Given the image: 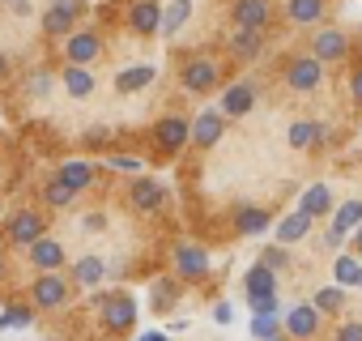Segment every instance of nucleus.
Returning <instances> with one entry per match:
<instances>
[{
	"label": "nucleus",
	"instance_id": "obj_1",
	"mask_svg": "<svg viewBox=\"0 0 362 341\" xmlns=\"http://www.w3.org/2000/svg\"><path fill=\"white\" fill-rule=\"evenodd\" d=\"M170 277H179V282H188V286H201V282H209V273H214V260H209V252L201 248V243H175V252H170Z\"/></svg>",
	"mask_w": 362,
	"mask_h": 341
},
{
	"label": "nucleus",
	"instance_id": "obj_2",
	"mask_svg": "<svg viewBox=\"0 0 362 341\" xmlns=\"http://www.w3.org/2000/svg\"><path fill=\"white\" fill-rule=\"evenodd\" d=\"M73 299V282L64 273H39L30 282V307L35 311H60Z\"/></svg>",
	"mask_w": 362,
	"mask_h": 341
},
{
	"label": "nucleus",
	"instance_id": "obj_3",
	"mask_svg": "<svg viewBox=\"0 0 362 341\" xmlns=\"http://www.w3.org/2000/svg\"><path fill=\"white\" fill-rule=\"evenodd\" d=\"M39 235H47V218H43L39 209H22V205H18V209L5 218V243H9V248H22V252H26Z\"/></svg>",
	"mask_w": 362,
	"mask_h": 341
},
{
	"label": "nucleus",
	"instance_id": "obj_4",
	"mask_svg": "<svg viewBox=\"0 0 362 341\" xmlns=\"http://www.w3.org/2000/svg\"><path fill=\"white\" fill-rule=\"evenodd\" d=\"M179 86L188 94H214L222 86V64L209 60V56H192V60H184V69H179Z\"/></svg>",
	"mask_w": 362,
	"mask_h": 341
},
{
	"label": "nucleus",
	"instance_id": "obj_5",
	"mask_svg": "<svg viewBox=\"0 0 362 341\" xmlns=\"http://www.w3.org/2000/svg\"><path fill=\"white\" fill-rule=\"evenodd\" d=\"M281 77H286V86H290L294 94H311V90H320V81H324V64H320L315 56H294V60L281 69Z\"/></svg>",
	"mask_w": 362,
	"mask_h": 341
},
{
	"label": "nucleus",
	"instance_id": "obj_6",
	"mask_svg": "<svg viewBox=\"0 0 362 341\" xmlns=\"http://www.w3.org/2000/svg\"><path fill=\"white\" fill-rule=\"evenodd\" d=\"M103 47H107V43H103L98 30H90V26H86V30H73V35L64 39V64H86V69H90V64L103 56Z\"/></svg>",
	"mask_w": 362,
	"mask_h": 341
},
{
	"label": "nucleus",
	"instance_id": "obj_7",
	"mask_svg": "<svg viewBox=\"0 0 362 341\" xmlns=\"http://www.w3.org/2000/svg\"><path fill=\"white\" fill-rule=\"evenodd\" d=\"M128 205H132V214H158V209L166 205V188H162L153 175H132V184H128Z\"/></svg>",
	"mask_w": 362,
	"mask_h": 341
},
{
	"label": "nucleus",
	"instance_id": "obj_8",
	"mask_svg": "<svg viewBox=\"0 0 362 341\" xmlns=\"http://www.w3.org/2000/svg\"><path fill=\"white\" fill-rule=\"evenodd\" d=\"M98 316H103L107 333H128L136 324V299L132 294H107L103 307H98Z\"/></svg>",
	"mask_w": 362,
	"mask_h": 341
},
{
	"label": "nucleus",
	"instance_id": "obj_9",
	"mask_svg": "<svg viewBox=\"0 0 362 341\" xmlns=\"http://www.w3.org/2000/svg\"><path fill=\"white\" fill-rule=\"evenodd\" d=\"M311 56H315L320 64H341V60L349 56V35L337 30V26L315 30V35H311Z\"/></svg>",
	"mask_w": 362,
	"mask_h": 341
},
{
	"label": "nucleus",
	"instance_id": "obj_10",
	"mask_svg": "<svg viewBox=\"0 0 362 341\" xmlns=\"http://www.w3.org/2000/svg\"><path fill=\"white\" fill-rule=\"evenodd\" d=\"M222 137H226V115H222L218 107H209V111H201L197 120H188V141H192V145L214 149Z\"/></svg>",
	"mask_w": 362,
	"mask_h": 341
},
{
	"label": "nucleus",
	"instance_id": "obj_11",
	"mask_svg": "<svg viewBox=\"0 0 362 341\" xmlns=\"http://www.w3.org/2000/svg\"><path fill=\"white\" fill-rule=\"evenodd\" d=\"M26 260H30V269H39V273H60V269H64V243H60L56 235H39V239L26 248Z\"/></svg>",
	"mask_w": 362,
	"mask_h": 341
},
{
	"label": "nucleus",
	"instance_id": "obj_12",
	"mask_svg": "<svg viewBox=\"0 0 362 341\" xmlns=\"http://www.w3.org/2000/svg\"><path fill=\"white\" fill-rule=\"evenodd\" d=\"M56 180L69 184V188L81 197V192H90V188L98 184V166H94L90 158H64V162L56 166Z\"/></svg>",
	"mask_w": 362,
	"mask_h": 341
},
{
	"label": "nucleus",
	"instance_id": "obj_13",
	"mask_svg": "<svg viewBox=\"0 0 362 341\" xmlns=\"http://www.w3.org/2000/svg\"><path fill=\"white\" fill-rule=\"evenodd\" d=\"M162 22V0H128V30L136 39H153Z\"/></svg>",
	"mask_w": 362,
	"mask_h": 341
},
{
	"label": "nucleus",
	"instance_id": "obj_14",
	"mask_svg": "<svg viewBox=\"0 0 362 341\" xmlns=\"http://www.w3.org/2000/svg\"><path fill=\"white\" fill-rule=\"evenodd\" d=\"M286 141H290L294 149H307V154H315V149L332 145V132H328L320 120H294V124H290V132H286Z\"/></svg>",
	"mask_w": 362,
	"mask_h": 341
},
{
	"label": "nucleus",
	"instance_id": "obj_15",
	"mask_svg": "<svg viewBox=\"0 0 362 341\" xmlns=\"http://www.w3.org/2000/svg\"><path fill=\"white\" fill-rule=\"evenodd\" d=\"M281 328H286V337H294V341H311V337L320 333V311H315L311 303H294V307H286Z\"/></svg>",
	"mask_w": 362,
	"mask_h": 341
},
{
	"label": "nucleus",
	"instance_id": "obj_16",
	"mask_svg": "<svg viewBox=\"0 0 362 341\" xmlns=\"http://www.w3.org/2000/svg\"><path fill=\"white\" fill-rule=\"evenodd\" d=\"M153 145L162 149V154H179L188 145V120L184 115H162L158 124H153Z\"/></svg>",
	"mask_w": 362,
	"mask_h": 341
},
{
	"label": "nucleus",
	"instance_id": "obj_17",
	"mask_svg": "<svg viewBox=\"0 0 362 341\" xmlns=\"http://www.w3.org/2000/svg\"><path fill=\"white\" fill-rule=\"evenodd\" d=\"M218 111H222L226 120H243V115H252V111H256V86H252V81H235V86H226Z\"/></svg>",
	"mask_w": 362,
	"mask_h": 341
},
{
	"label": "nucleus",
	"instance_id": "obj_18",
	"mask_svg": "<svg viewBox=\"0 0 362 341\" xmlns=\"http://www.w3.org/2000/svg\"><path fill=\"white\" fill-rule=\"evenodd\" d=\"M230 18H235V26H243V30H269L273 5H269V0H235V5H230Z\"/></svg>",
	"mask_w": 362,
	"mask_h": 341
},
{
	"label": "nucleus",
	"instance_id": "obj_19",
	"mask_svg": "<svg viewBox=\"0 0 362 341\" xmlns=\"http://www.w3.org/2000/svg\"><path fill=\"white\" fill-rule=\"evenodd\" d=\"M269 226H273L269 209H260V205H239V209H235V231H239V239H256V235H264Z\"/></svg>",
	"mask_w": 362,
	"mask_h": 341
},
{
	"label": "nucleus",
	"instance_id": "obj_20",
	"mask_svg": "<svg viewBox=\"0 0 362 341\" xmlns=\"http://www.w3.org/2000/svg\"><path fill=\"white\" fill-rule=\"evenodd\" d=\"M311 226H315V222H311L307 214H298V209H294V214H286V218L277 222V231H273V239H277L281 248H294V243H303V239H311Z\"/></svg>",
	"mask_w": 362,
	"mask_h": 341
},
{
	"label": "nucleus",
	"instance_id": "obj_21",
	"mask_svg": "<svg viewBox=\"0 0 362 341\" xmlns=\"http://www.w3.org/2000/svg\"><path fill=\"white\" fill-rule=\"evenodd\" d=\"M226 47H230V56L235 60H256L260 52H264V30H243V26H235V35L226 39Z\"/></svg>",
	"mask_w": 362,
	"mask_h": 341
},
{
	"label": "nucleus",
	"instance_id": "obj_22",
	"mask_svg": "<svg viewBox=\"0 0 362 341\" xmlns=\"http://www.w3.org/2000/svg\"><path fill=\"white\" fill-rule=\"evenodd\" d=\"M60 86H64V94H69V98H77V103H81V98H90V94H94V73H90L86 64H64V69H60Z\"/></svg>",
	"mask_w": 362,
	"mask_h": 341
},
{
	"label": "nucleus",
	"instance_id": "obj_23",
	"mask_svg": "<svg viewBox=\"0 0 362 341\" xmlns=\"http://www.w3.org/2000/svg\"><path fill=\"white\" fill-rule=\"evenodd\" d=\"M332 205H337V201H332V188H328V184H311V188L298 197V214H307L311 222H315V218H328Z\"/></svg>",
	"mask_w": 362,
	"mask_h": 341
},
{
	"label": "nucleus",
	"instance_id": "obj_24",
	"mask_svg": "<svg viewBox=\"0 0 362 341\" xmlns=\"http://www.w3.org/2000/svg\"><path fill=\"white\" fill-rule=\"evenodd\" d=\"M179 294H184V282H179V277H158V282L149 286V307H153L158 316H166V311H175Z\"/></svg>",
	"mask_w": 362,
	"mask_h": 341
},
{
	"label": "nucleus",
	"instance_id": "obj_25",
	"mask_svg": "<svg viewBox=\"0 0 362 341\" xmlns=\"http://www.w3.org/2000/svg\"><path fill=\"white\" fill-rule=\"evenodd\" d=\"M153 77H158L153 64H128V69L115 73V90L119 94H141L145 86H153Z\"/></svg>",
	"mask_w": 362,
	"mask_h": 341
},
{
	"label": "nucleus",
	"instance_id": "obj_26",
	"mask_svg": "<svg viewBox=\"0 0 362 341\" xmlns=\"http://www.w3.org/2000/svg\"><path fill=\"white\" fill-rule=\"evenodd\" d=\"M69 273H73L77 286L94 290V286H103V277H107V260H103V256H81V260H73Z\"/></svg>",
	"mask_w": 362,
	"mask_h": 341
},
{
	"label": "nucleus",
	"instance_id": "obj_27",
	"mask_svg": "<svg viewBox=\"0 0 362 341\" xmlns=\"http://www.w3.org/2000/svg\"><path fill=\"white\" fill-rule=\"evenodd\" d=\"M328 218H332V226H328V231H332V235H341V239H349V235H354V226L362 222V201H341V205H332V214H328Z\"/></svg>",
	"mask_w": 362,
	"mask_h": 341
},
{
	"label": "nucleus",
	"instance_id": "obj_28",
	"mask_svg": "<svg viewBox=\"0 0 362 341\" xmlns=\"http://www.w3.org/2000/svg\"><path fill=\"white\" fill-rule=\"evenodd\" d=\"M188 18H192V0H170V5L162 9V22H158V35H179L188 26Z\"/></svg>",
	"mask_w": 362,
	"mask_h": 341
},
{
	"label": "nucleus",
	"instance_id": "obj_29",
	"mask_svg": "<svg viewBox=\"0 0 362 341\" xmlns=\"http://www.w3.org/2000/svg\"><path fill=\"white\" fill-rule=\"evenodd\" d=\"M328 9V0H286V18L294 26H315Z\"/></svg>",
	"mask_w": 362,
	"mask_h": 341
},
{
	"label": "nucleus",
	"instance_id": "obj_30",
	"mask_svg": "<svg viewBox=\"0 0 362 341\" xmlns=\"http://www.w3.org/2000/svg\"><path fill=\"white\" fill-rule=\"evenodd\" d=\"M311 307H315L320 316H341V311L349 307V290H341V286H324V290L311 294Z\"/></svg>",
	"mask_w": 362,
	"mask_h": 341
},
{
	"label": "nucleus",
	"instance_id": "obj_31",
	"mask_svg": "<svg viewBox=\"0 0 362 341\" xmlns=\"http://www.w3.org/2000/svg\"><path fill=\"white\" fill-rule=\"evenodd\" d=\"M243 290H247V294H277V273L256 260V265L243 273Z\"/></svg>",
	"mask_w": 362,
	"mask_h": 341
},
{
	"label": "nucleus",
	"instance_id": "obj_32",
	"mask_svg": "<svg viewBox=\"0 0 362 341\" xmlns=\"http://www.w3.org/2000/svg\"><path fill=\"white\" fill-rule=\"evenodd\" d=\"M43 205H52L56 214H64V209H73V205H77V192H73L69 184H60V180L52 175V180L43 184Z\"/></svg>",
	"mask_w": 362,
	"mask_h": 341
},
{
	"label": "nucleus",
	"instance_id": "obj_33",
	"mask_svg": "<svg viewBox=\"0 0 362 341\" xmlns=\"http://www.w3.org/2000/svg\"><path fill=\"white\" fill-rule=\"evenodd\" d=\"M358 269H362V260H358L354 252H349V256L341 252V256H337V265H332V286L354 290V286H358Z\"/></svg>",
	"mask_w": 362,
	"mask_h": 341
},
{
	"label": "nucleus",
	"instance_id": "obj_34",
	"mask_svg": "<svg viewBox=\"0 0 362 341\" xmlns=\"http://www.w3.org/2000/svg\"><path fill=\"white\" fill-rule=\"evenodd\" d=\"M73 30H77V22H73L69 13H60V9H52V5L43 9V35H47V39H69Z\"/></svg>",
	"mask_w": 362,
	"mask_h": 341
},
{
	"label": "nucleus",
	"instance_id": "obj_35",
	"mask_svg": "<svg viewBox=\"0 0 362 341\" xmlns=\"http://www.w3.org/2000/svg\"><path fill=\"white\" fill-rule=\"evenodd\" d=\"M35 324V307L30 303H9L5 311H0V333H9V328H30Z\"/></svg>",
	"mask_w": 362,
	"mask_h": 341
},
{
	"label": "nucleus",
	"instance_id": "obj_36",
	"mask_svg": "<svg viewBox=\"0 0 362 341\" xmlns=\"http://www.w3.org/2000/svg\"><path fill=\"white\" fill-rule=\"evenodd\" d=\"M52 90H56L52 69H30V77H26V94H30L35 103H43V98H52Z\"/></svg>",
	"mask_w": 362,
	"mask_h": 341
},
{
	"label": "nucleus",
	"instance_id": "obj_37",
	"mask_svg": "<svg viewBox=\"0 0 362 341\" xmlns=\"http://www.w3.org/2000/svg\"><path fill=\"white\" fill-rule=\"evenodd\" d=\"M252 337L256 341H286L281 316H252Z\"/></svg>",
	"mask_w": 362,
	"mask_h": 341
},
{
	"label": "nucleus",
	"instance_id": "obj_38",
	"mask_svg": "<svg viewBox=\"0 0 362 341\" xmlns=\"http://www.w3.org/2000/svg\"><path fill=\"white\" fill-rule=\"evenodd\" d=\"M103 166H107V170H119V175H141V170H145V162H141L136 154H107Z\"/></svg>",
	"mask_w": 362,
	"mask_h": 341
},
{
	"label": "nucleus",
	"instance_id": "obj_39",
	"mask_svg": "<svg viewBox=\"0 0 362 341\" xmlns=\"http://www.w3.org/2000/svg\"><path fill=\"white\" fill-rule=\"evenodd\" d=\"M260 265H269L273 273H286V269H290V248H281V243H269V248L260 252Z\"/></svg>",
	"mask_w": 362,
	"mask_h": 341
},
{
	"label": "nucleus",
	"instance_id": "obj_40",
	"mask_svg": "<svg viewBox=\"0 0 362 341\" xmlns=\"http://www.w3.org/2000/svg\"><path fill=\"white\" fill-rule=\"evenodd\" d=\"M247 307H252V316H277L281 299L277 294H247Z\"/></svg>",
	"mask_w": 362,
	"mask_h": 341
},
{
	"label": "nucleus",
	"instance_id": "obj_41",
	"mask_svg": "<svg viewBox=\"0 0 362 341\" xmlns=\"http://www.w3.org/2000/svg\"><path fill=\"white\" fill-rule=\"evenodd\" d=\"M52 9H60V13H69L73 22H81V18L90 13V0H52Z\"/></svg>",
	"mask_w": 362,
	"mask_h": 341
},
{
	"label": "nucleus",
	"instance_id": "obj_42",
	"mask_svg": "<svg viewBox=\"0 0 362 341\" xmlns=\"http://www.w3.org/2000/svg\"><path fill=\"white\" fill-rule=\"evenodd\" d=\"M332 341H362V320H345Z\"/></svg>",
	"mask_w": 362,
	"mask_h": 341
},
{
	"label": "nucleus",
	"instance_id": "obj_43",
	"mask_svg": "<svg viewBox=\"0 0 362 341\" xmlns=\"http://www.w3.org/2000/svg\"><path fill=\"white\" fill-rule=\"evenodd\" d=\"M349 103L362 107V64H354V73H349Z\"/></svg>",
	"mask_w": 362,
	"mask_h": 341
},
{
	"label": "nucleus",
	"instance_id": "obj_44",
	"mask_svg": "<svg viewBox=\"0 0 362 341\" xmlns=\"http://www.w3.org/2000/svg\"><path fill=\"white\" fill-rule=\"evenodd\" d=\"M107 141H111L107 128H90V132H86V145H107Z\"/></svg>",
	"mask_w": 362,
	"mask_h": 341
},
{
	"label": "nucleus",
	"instance_id": "obj_45",
	"mask_svg": "<svg viewBox=\"0 0 362 341\" xmlns=\"http://www.w3.org/2000/svg\"><path fill=\"white\" fill-rule=\"evenodd\" d=\"M214 320H218V324H230V320H235V307H230V303H218V307H214Z\"/></svg>",
	"mask_w": 362,
	"mask_h": 341
},
{
	"label": "nucleus",
	"instance_id": "obj_46",
	"mask_svg": "<svg viewBox=\"0 0 362 341\" xmlns=\"http://www.w3.org/2000/svg\"><path fill=\"white\" fill-rule=\"evenodd\" d=\"M81 226H86V231H103V226H107V218H103V214H86V222H81Z\"/></svg>",
	"mask_w": 362,
	"mask_h": 341
},
{
	"label": "nucleus",
	"instance_id": "obj_47",
	"mask_svg": "<svg viewBox=\"0 0 362 341\" xmlns=\"http://www.w3.org/2000/svg\"><path fill=\"white\" fill-rule=\"evenodd\" d=\"M341 243H345V239H341V235H332V231L320 239V248H328V252H341Z\"/></svg>",
	"mask_w": 362,
	"mask_h": 341
},
{
	"label": "nucleus",
	"instance_id": "obj_48",
	"mask_svg": "<svg viewBox=\"0 0 362 341\" xmlns=\"http://www.w3.org/2000/svg\"><path fill=\"white\" fill-rule=\"evenodd\" d=\"M5 5H9V13H18V18L30 13V0H5Z\"/></svg>",
	"mask_w": 362,
	"mask_h": 341
},
{
	"label": "nucleus",
	"instance_id": "obj_49",
	"mask_svg": "<svg viewBox=\"0 0 362 341\" xmlns=\"http://www.w3.org/2000/svg\"><path fill=\"white\" fill-rule=\"evenodd\" d=\"M9 73H13V64H9V56H5V52H0V86L9 81Z\"/></svg>",
	"mask_w": 362,
	"mask_h": 341
},
{
	"label": "nucleus",
	"instance_id": "obj_50",
	"mask_svg": "<svg viewBox=\"0 0 362 341\" xmlns=\"http://www.w3.org/2000/svg\"><path fill=\"white\" fill-rule=\"evenodd\" d=\"M354 256H358V260H362V222H358V226H354Z\"/></svg>",
	"mask_w": 362,
	"mask_h": 341
},
{
	"label": "nucleus",
	"instance_id": "obj_51",
	"mask_svg": "<svg viewBox=\"0 0 362 341\" xmlns=\"http://www.w3.org/2000/svg\"><path fill=\"white\" fill-rule=\"evenodd\" d=\"M136 341H166V333H141Z\"/></svg>",
	"mask_w": 362,
	"mask_h": 341
},
{
	"label": "nucleus",
	"instance_id": "obj_52",
	"mask_svg": "<svg viewBox=\"0 0 362 341\" xmlns=\"http://www.w3.org/2000/svg\"><path fill=\"white\" fill-rule=\"evenodd\" d=\"M9 277V260H5V252H0V282Z\"/></svg>",
	"mask_w": 362,
	"mask_h": 341
},
{
	"label": "nucleus",
	"instance_id": "obj_53",
	"mask_svg": "<svg viewBox=\"0 0 362 341\" xmlns=\"http://www.w3.org/2000/svg\"><path fill=\"white\" fill-rule=\"evenodd\" d=\"M354 290H362V269H358V286H354Z\"/></svg>",
	"mask_w": 362,
	"mask_h": 341
}]
</instances>
